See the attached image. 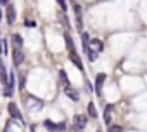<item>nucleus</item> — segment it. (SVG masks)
Instances as JSON below:
<instances>
[{
	"instance_id": "f257e3e1",
	"label": "nucleus",
	"mask_w": 147,
	"mask_h": 132,
	"mask_svg": "<svg viewBox=\"0 0 147 132\" xmlns=\"http://www.w3.org/2000/svg\"><path fill=\"white\" fill-rule=\"evenodd\" d=\"M26 108L30 111H42L43 110V101L35 97V96H31V94H28L26 96Z\"/></svg>"
},
{
	"instance_id": "f03ea898",
	"label": "nucleus",
	"mask_w": 147,
	"mask_h": 132,
	"mask_svg": "<svg viewBox=\"0 0 147 132\" xmlns=\"http://www.w3.org/2000/svg\"><path fill=\"white\" fill-rule=\"evenodd\" d=\"M87 122H88L87 115H75L73 116V129L75 130H83L87 127Z\"/></svg>"
},
{
	"instance_id": "7ed1b4c3",
	"label": "nucleus",
	"mask_w": 147,
	"mask_h": 132,
	"mask_svg": "<svg viewBox=\"0 0 147 132\" xmlns=\"http://www.w3.org/2000/svg\"><path fill=\"white\" fill-rule=\"evenodd\" d=\"M7 111H9V115H11L14 120H19V122L23 123V115H21V111H19V108H18V104H16V103H9Z\"/></svg>"
},
{
	"instance_id": "20e7f679",
	"label": "nucleus",
	"mask_w": 147,
	"mask_h": 132,
	"mask_svg": "<svg viewBox=\"0 0 147 132\" xmlns=\"http://www.w3.org/2000/svg\"><path fill=\"white\" fill-rule=\"evenodd\" d=\"M7 12H5V19H7V24H14V21H16V16H18V12H16V7L12 5V4H7V9H5Z\"/></svg>"
},
{
	"instance_id": "39448f33",
	"label": "nucleus",
	"mask_w": 147,
	"mask_h": 132,
	"mask_svg": "<svg viewBox=\"0 0 147 132\" xmlns=\"http://www.w3.org/2000/svg\"><path fill=\"white\" fill-rule=\"evenodd\" d=\"M12 61H14V66H21L23 61H24V52L23 49H14L12 50Z\"/></svg>"
},
{
	"instance_id": "423d86ee",
	"label": "nucleus",
	"mask_w": 147,
	"mask_h": 132,
	"mask_svg": "<svg viewBox=\"0 0 147 132\" xmlns=\"http://www.w3.org/2000/svg\"><path fill=\"white\" fill-rule=\"evenodd\" d=\"M104 82H106V73H99V75L95 77V92H97V96H102Z\"/></svg>"
},
{
	"instance_id": "0eeeda50",
	"label": "nucleus",
	"mask_w": 147,
	"mask_h": 132,
	"mask_svg": "<svg viewBox=\"0 0 147 132\" xmlns=\"http://www.w3.org/2000/svg\"><path fill=\"white\" fill-rule=\"evenodd\" d=\"M64 94L71 99V101H80V94H78V90H75L71 85H67V87H64Z\"/></svg>"
},
{
	"instance_id": "6e6552de",
	"label": "nucleus",
	"mask_w": 147,
	"mask_h": 132,
	"mask_svg": "<svg viewBox=\"0 0 147 132\" xmlns=\"http://www.w3.org/2000/svg\"><path fill=\"white\" fill-rule=\"evenodd\" d=\"M69 61L75 64L80 71H83V63H82V59H80V56H78L76 52H69Z\"/></svg>"
},
{
	"instance_id": "1a4fd4ad",
	"label": "nucleus",
	"mask_w": 147,
	"mask_h": 132,
	"mask_svg": "<svg viewBox=\"0 0 147 132\" xmlns=\"http://www.w3.org/2000/svg\"><path fill=\"white\" fill-rule=\"evenodd\" d=\"M11 44H12V47H14V49H23L24 40H23V37H21L19 33H14V35L11 37Z\"/></svg>"
},
{
	"instance_id": "9d476101",
	"label": "nucleus",
	"mask_w": 147,
	"mask_h": 132,
	"mask_svg": "<svg viewBox=\"0 0 147 132\" xmlns=\"http://www.w3.org/2000/svg\"><path fill=\"white\" fill-rule=\"evenodd\" d=\"M64 42H66V47H67L69 52H76V50H75V44H73V38H71V35H69L67 31L64 33Z\"/></svg>"
},
{
	"instance_id": "9b49d317",
	"label": "nucleus",
	"mask_w": 147,
	"mask_h": 132,
	"mask_svg": "<svg viewBox=\"0 0 147 132\" xmlns=\"http://www.w3.org/2000/svg\"><path fill=\"white\" fill-rule=\"evenodd\" d=\"M113 108H114V104H107L106 110H104V120H106L107 125H111V111H113Z\"/></svg>"
},
{
	"instance_id": "f8f14e48",
	"label": "nucleus",
	"mask_w": 147,
	"mask_h": 132,
	"mask_svg": "<svg viewBox=\"0 0 147 132\" xmlns=\"http://www.w3.org/2000/svg\"><path fill=\"white\" fill-rule=\"evenodd\" d=\"M0 78H2V84L5 85L7 84V70H5V64L0 59Z\"/></svg>"
},
{
	"instance_id": "ddd939ff",
	"label": "nucleus",
	"mask_w": 147,
	"mask_h": 132,
	"mask_svg": "<svg viewBox=\"0 0 147 132\" xmlns=\"http://www.w3.org/2000/svg\"><path fill=\"white\" fill-rule=\"evenodd\" d=\"M43 127L47 129V130H50V132H57V123H54L52 120H43Z\"/></svg>"
},
{
	"instance_id": "4468645a",
	"label": "nucleus",
	"mask_w": 147,
	"mask_h": 132,
	"mask_svg": "<svg viewBox=\"0 0 147 132\" xmlns=\"http://www.w3.org/2000/svg\"><path fill=\"white\" fill-rule=\"evenodd\" d=\"M87 111H88V116H90V118H97V110H95V104H94V103H88Z\"/></svg>"
},
{
	"instance_id": "2eb2a0df",
	"label": "nucleus",
	"mask_w": 147,
	"mask_h": 132,
	"mask_svg": "<svg viewBox=\"0 0 147 132\" xmlns=\"http://www.w3.org/2000/svg\"><path fill=\"white\" fill-rule=\"evenodd\" d=\"M59 78H61V82H62V85H64V87L71 85V84H69V80H67V75H66V71H64V70H59Z\"/></svg>"
},
{
	"instance_id": "dca6fc26",
	"label": "nucleus",
	"mask_w": 147,
	"mask_h": 132,
	"mask_svg": "<svg viewBox=\"0 0 147 132\" xmlns=\"http://www.w3.org/2000/svg\"><path fill=\"white\" fill-rule=\"evenodd\" d=\"M109 132H123V129L119 125H109Z\"/></svg>"
},
{
	"instance_id": "f3484780",
	"label": "nucleus",
	"mask_w": 147,
	"mask_h": 132,
	"mask_svg": "<svg viewBox=\"0 0 147 132\" xmlns=\"http://www.w3.org/2000/svg\"><path fill=\"white\" fill-rule=\"evenodd\" d=\"M57 4L61 5V9H62V12H64V11L67 9V5H66V0H57Z\"/></svg>"
},
{
	"instance_id": "a211bd4d",
	"label": "nucleus",
	"mask_w": 147,
	"mask_h": 132,
	"mask_svg": "<svg viewBox=\"0 0 147 132\" xmlns=\"http://www.w3.org/2000/svg\"><path fill=\"white\" fill-rule=\"evenodd\" d=\"M26 26H28V28H35V26H36V23H35V21H31V19H26Z\"/></svg>"
},
{
	"instance_id": "6ab92c4d",
	"label": "nucleus",
	"mask_w": 147,
	"mask_h": 132,
	"mask_svg": "<svg viewBox=\"0 0 147 132\" xmlns=\"http://www.w3.org/2000/svg\"><path fill=\"white\" fill-rule=\"evenodd\" d=\"M24 84H26V80H24V77H21V78H19V89H21V90L24 89Z\"/></svg>"
},
{
	"instance_id": "aec40b11",
	"label": "nucleus",
	"mask_w": 147,
	"mask_h": 132,
	"mask_svg": "<svg viewBox=\"0 0 147 132\" xmlns=\"http://www.w3.org/2000/svg\"><path fill=\"white\" fill-rule=\"evenodd\" d=\"M66 129V123L62 122V123H57V130H64Z\"/></svg>"
},
{
	"instance_id": "412c9836",
	"label": "nucleus",
	"mask_w": 147,
	"mask_h": 132,
	"mask_svg": "<svg viewBox=\"0 0 147 132\" xmlns=\"http://www.w3.org/2000/svg\"><path fill=\"white\" fill-rule=\"evenodd\" d=\"M4 132H11V120L7 122V125H5V129H4Z\"/></svg>"
},
{
	"instance_id": "4be33fe9",
	"label": "nucleus",
	"mask_w": 147,
	"mask_h": 132,
	"mask_svg": "<svg viewBox=\"0 0 147 132\" xmlns=\"http://www.w3.org/2000/svg\"><path fill=\"white\" fill-rule=\"evenodd\" d=\"M0 5H7V0H0Z\"/></svg>"
}]
</instances>
